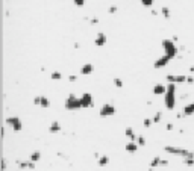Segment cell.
<instances>
[{
  "label": "cell",
  "instance_id": "obj_35",
  "mask_svg": "<svg viewBox=\"0 0 194 171\" xmlns=\"http://www.w3.org/2000/svg\"><path fill=\"white\" fill-rule=\"evenodd\" d=\"M187 84H194V77H193V76H188V79H187Z\"/></svg>",
  "mask_w": 194,
  "mask_h": 171
},
{
  "label": "cell",
  "instance_id": "obj_20",
  "mask_svg": "<svg viewBox=\"0 0 194 171\" xmlns=\"http://www.w3.org/2000/svg\"><path fill=\"white\" fill-rule=\"evenodd\" d=\"M161 161H162V159H161L159 156H155V158L152 159V162H150V167H152V168H156V167H159V165H161Z\"/></svg>",
  "mask_w": 194,
  "mask_h": 171
},
{
  "label": "cell",
  "instance_id": "obj_3",
  "mask_svg": "<svg viewBox=\"0 0 194 171\" xmlns=\"http://www.w3.org/2000/svg\"><path fill=\"white\" fill-rule=\"evenodd\" d=\"M64 106H65V109H67V111H79V109H82V102H80V97H76L75 94H70V95L65 98Z\"/></svg>",
  "mask_w": 194,
  "mask_h": 171
},
{
  "label": "cell",
  "instance_id": "obj_12",
  "mask_svg": "<svg viewBox=\"0 0 194 171\" xmlns=\"http://www.w3.org/2000/svg\"><path fill=\"white\" fill-rule=\"evenodd\" d=\"M94 71V65L93 64H83L82 67H80V74H83V76H88V74H91Z\"/></svg>",
  "mask_w": 194,
  "mask_h": 171
},
{
  "label": "cell",
  "instance_id": "obj_39",
  "mask_svg": "<svg viewBox=\"0 0 194 171\" xmlns=\"http://www.w3.org/2000/svg\"><path fill=\"white\" fill-rule=\"evenodd\" d=\"M17 171H21V170H20V168H18V170H17Z\"/></svg>",
  "mask_w": 194,
  "mask_h": 171
},
{
  "label": "cell",
  "instance_id": "obj_10",
  "mask_svg": "<svg viewBox=\"0 0 194 171\" xmlns=\"http://www.w3.org/2000/svg\"><path fill=\"white\" fill-rule=\"evenodd\" d=\"M35 164L37 162H32V161H29V162H21V161H17V165H18V168L20 170H35Z\"/></svg>",
  "mask_w": 194,
  "mask_h": 171
},
{
  "label": "cell",
  "instance_id": "obj_23",
  "mask_svg": "<svg viewBox=\"0 0 194 171\" xmlns=\"http://www.w3.org/2000/svg\"><path fill=\"white\" fill-rule=\"evenodd\" d=\"M187 76H184V74H178L176 76V84H185L187 82Z\"/></svg>",
  "mask_w": 194,
  "mask_h": 171
},
{
  "label": "cell",
  "instance_id": "obj_26",
  "mask_svg": "<svg viewBox=\"0 0 194 171\" xmlns=\"http://www.w3.org/2000/svg\"><path fill=\"white\" fill-rule=\"evenodd\" d=\"M167 82L168 84H176V76L174 74H168L167 76Z\"/></svg>",
  "mask_w": 194,
  "mask_h": 171
},
{
  "label": "cell",
  "instance_id": "obj_38",
  "mask_svg": "<svg viewBox=\"0 0 194 171\" xmlns=\"http://www.w3.org/2000/svg\"><path fill=\"white\" fill-rule=\"evenodd\" d=\"M115 11H117V8H115V6H111V8H109V14H114Z\"/></svg>",
  "mask_w": 194,
  "mask_h": 171
},
{
  "label": "cell",
  "instance_id": "obj_14",
  "mask_svg": "<svg viewBox=\"0 0 194 171\" xmlns=\"http://www.w3.org/2000/svg\"><path fill=\"white\" fill-rule=\"evenodd\" d=\"M191 115H194V102L188 103L184 108V117H191Z\"/></svg>",
  "mask_w": 194,
  "mask_h": 171
},
{
  "label": "cell",
  "instance_id": "obj_6",
  "mask_svg": "<svg viewBox=\"0 0 194 171\" xmlns=\"http://www.w3.org/2000/svg\"><path fill=\"white\" fill-rule=\"evenodd\" d=\"M99 115H100V117H103V118L115 115V106H114L112 103H105V105L100 108V111H99Z\"/></svg>",
  "mask_w": 194,
  "mask_h": 171
},
{
  "label": "cell",
  "instance_id": "obj_17",
  "mask_svg": "<svg viewBox=\"0 0 194 171\" xmlns=\"http://www.w3.org/2000/svg\"><path fill=\"white\" fill-rule=\"evenodd\" d=\"M97 164H99V167H106V165L109 164V156H106V155H102V156H99V159H97Z\"/></svg>",
  "mask_w": 194,
  "mask_h": 171
},
{
  "label": "cell",
  "instance_id": "obj_9",
  "mask_svg": "<svg viewBox=\"0 0 194 171\" xmlns=\"http://www.w3.org/2000/svg\"><path fill=\"white\" fill-rule=\"evenodd\" d=\"M138 142L137 141H129L126 145H124V150L127 151V153H137L138 151Z\"/></svg>",
  "mask_w": 194,
  "mask_h": 171
},
{
  "label": "cell",
  "instance_id": "obj_13",
  "mask_svg": "<svg viewBox=\"0 0 194 171\" xmlns=\"http://www.w3.org/2000/svg\"><path fill=\"white\" fill-rule=\"evenodd\" d=\"M165 92H167V86L165 85L156 84V85L153 86V94H155V95H165Z\"/></svg>",
  "mask_w": 194,
  "mask_h": 171
},
{
  "label": "cell",
  "instance_id": "obj_29",
  "mask_svg": "<svg viewBox=\"0 0 194 171\" xmlns=\"http://www.w3.org/2000/svg\"><path fill=\"white\" fill-rule=\"evenodd\" d=\"M41 97H42V95H37V97L34 98V105H35V106H41Z\"/></svg>",
  "mask_w": 194,
  "mask_h": 171
},
{
  "label": "cell",
  "instance_id": "obj_32",
  "mask_svg": "<svg viewBox=\"0 0 194 171\" xmlns=\"http://www.w3.org/2000/svg\"><path fill=\"white\" fill-rule=\"evenodd\" d=\"M73 3H75L76 6H79V8H82V6L85 5V0H73Z\"/></svg>",
  "mask_w": 194,
  "mask_h": 171
},
{
  "label": "cell",
  "instance_id": "obj_15",
  "mask_svg": "<svg viewBox=\"0 0 194 171\" xmlns=\"http://www.w3.org/2000/svg\"><path fill=\"white\" fill-rule=\"evenodd\" d=\"M61 124H59V121H56V120H55V121H52V124H50V126H49V132H50V133H58V132H61Z\"/></svg>",
  "mask_w": 194,
  "mask_h": 171
},
{
  "label": "cell",
  "instance_id": "obj_16",
  "mask_svg": "<svg viewBox=\"0 0 194 171\" xmlns=\"http://www.w3.org/2000/svg\"><path fill=\"white\" fill-rule=\"evenodd\" d=\"M124 135L127 136V139L129 141H137V135H135V132H134V129L132 127H126V132H124Z\"/></svg>",
  "mask_w": 194,
  "mask_h": 171
},
{
  "label": "cell",
  "instance_id": "obj_21",
  "mask_svg": "<svg viewBox=\"0 0 194 171\" xmlns=\"http://www.w3.org/2000/svg\"><path fill=\"white\" fill-rule=\"evenodd\" d=\"M50 79H52V80H61V79H62V73H61V71H53V73L50 74Z\"/></svg>",
  "mask_w": 194,
  "mask_h": 171
},
{
  "label": "cell",
  "instance_id": "obj_18",
  "mask_svg": "<svg viewBox=\"0 0 194 171\" xmlns=\"http://www.w3.org/2000/svg\"><path fill=\"white\" fill-rule=\"evenodd\" d=\"M39 159H41V151H32L31 153V156H29V161H32V162H38Z\"/></svg>",
  "mask_w": 194,
  "mask_h": 171
},
{
  "label": "cell",
  "instance_id": "obj_37",
  "mask_svg": "<svg viewBox=\"0 0 194 171\" xmlns=\"http://www.w3.org/2000/svg\"><path fill=\"white\" fill-rule=\"evenodd\" d=\"M165 127H167V130H173V129H174V126H173L171 123H168V124H167Z\"/></svg>",
  "mask_w": 194,
  "mask_h": 171
},
{
  "label": "cell",
  "instance_id": "obj_28",
  "mask_svg": "<svg viewBox=\"0 0 194 171\" xmlns=\"http://www.w3.org/2000/svg\"><path fill=\"white\" fill-rule=\"evenodd\" d=\"M161 118H162V112H156L155 117H153V123H159Z\"/></svg>",
  "mask_w": 194,
  "mask_h": 171
},
{
  "label": "cell",
  "instance_id": "obj_27",
  "mask_svg": "<svg viewBox=\"0 0 194 171\" xmlns=\"http://www.w3.org/2000/svg\"><path fill=\"white\" fill-rule=\"evenodd\" d=\"M114 85H115L117 88H123V80H121L120 77H115V79H114Z\"/></svg>",
  "mask_w": 194,
  "mask_h": 171
},
{
  "label": "cell",
  "instance_id": "obj_22",
  "mask_svg": "<svg viewBox=\"0 0 194 171\" xmlns=\"http://www.w3.org/2000/svg\"><path fill=\"white\" fill-rule=\"evenodd\" d=\"M182 162H184L187 167H194V158H184Z\"/></svg>",
  "mask_w": 194,
  "mask_h": 171
},
{
  "label": "cell",
  "instance_id": "obj_25",
  "mask_svg": "<svg viewBox=\"0 0 194 171\" xmlns=\"http://www.w3.org/2000/svg\"><path fill=\"white\" fill-rule=\"evenodd\" d=\"M143 124H144V127H150L153 124V118H144Z\"/></svg>",
  "mask_w": 194,
  "mask_h": 171
},
{
  "label": "cell",
  "instance_id": "obj_7",
  "mask_svg": "<svg viewBox=\"0 0 194 171\" xmlns=\"http://www.w3.org/2000/svg\"><path fill=\"white\" fill-rule=\"evenodd\" d=\"M80 102H82V108H93L94 106V100H93V95L90 92H83L80 95Z\"/></svg>",
  "mask_w": 194,
  "mask_h": 171
},
{
  "label": "cell",
  "instance_id": "obj_2",
  "mask_svg": "<svg viewBox=\"0 0 194 171\" xmlns=\"http://www.w3.org/2000/svg\"><path fill=\"white\" fill-rule=\"evenodd\" d=\"M164 151H167L170 155H174V156H182V159L184 158H194V151H190L187 148L176 147V145H165L164 147Z\"/></svg>",
  "mask_w": 194,
  "mask_h": 171
},
{
  "label": "cell",
  "instance_id": "obj_30",
  "mask_svg": "<svg viewBox=\"0 0 194 171\" xmlns=\"http://www.w3.org/2000/svg\"><path fill=\"white\" fill-rule=\"evenodd\" d=\"M8 168V162H6V158H2V171H6Z\"/></svg>",
  "mask_w": 194,
  "mask_h": 171
},
{
  "label": "cell",
  "instance_id": "obj_11",
  "mask_svg": "<svg viewBox=\"0 0 194 171\" xmlns=\"http://www.w3.org/2000/svg\"><path fill=\"white\" fill-rule=\"evenodd\" d=\"M106 41H108L106 35L100 32V34H97V37H96V40H94V44H96L97 47H103V45L106 44Z\"/></svg>",
  "mask_w": 194,
  "mask_h": 171
},
{
  "label": "cell",
  "instance_id": "obj_31",
  "mask_svg": "<svg viewBox=\"0 0 194 171\" xmlns=\"http://www.w3.org/2000/svg\"><path fill=\"white\" fill-rule=\"evenodd\" d=\"M141 3H143L144 6H147V8H150V6L153 5V0H141Z\"/></svg>",
  "mask_w": 194,
  "mask_h": 171
},
{
  "label": "cell",
  "instance_id": "obj_33",
  "mask_svg": "<svg viewBox=\"0 0 194 171\" xmlns=\"http://www.w3.org/2000/svg\"><path fill=\"white\" fill-rule=\"evenodd\" d=\"M162 15H164L165 18L170 17V11H168V8H162Z\"/></svg>",
  "mask_w": 194,
  "mask_h": 171
},
{
  "label": "cell",
  "instance_id": "obj_8",
  "mask_svg": "<svg viewBox=\"0 0 194 171\" xmlns=\"http://www.w3.org/2000/svg\"><path fill=\"white\" fill-rule=\"evenodd\" d=\"M170 61H171V58H170V56H167V55L164 53L161 58H158V59L155 61L153 67H155V68H164V67H167V65L170 64Z\"/></svg>",
  "mask_w": 194,
  "mask_h": 171
},
{
  "label": "cell",
  "instance_id": "obj_5",
  "mask_svg": "<svg viewBox=\"0 0 194 171\" xmlns=\"http://www.w3.org/2000/svg\"><path fill=\"white\" fill-rule=\"evenodd\" d=\"M6 126L8 127H11L12 132H21V129H23V123H21V120L18 118V117H8L6 118Z\"/></svg>",
  "mask_w": 194,
  "mask_h": 171
},
{
  "label": "cell",
  "instance_id": "obj_24",
  "mask_svg": "<svg viewBox=\"0 0 194 171\" xmlns=\"http://www.w3.org/2000/svg\"><path fill=\"white\" fill-rule=\"evenodd\" d=\"M137 142H138L140 147H143V145H146V138H144L143 135H140V136L137 138Z\"/></svg>",
  "mask_w": 194,
  "mask_h": 171
},
{
  "label": "cell",
  "instance_id": "obj_19",
  "mask_svg": "<svg viewBox=\"0 0 194 171\" xmlns=\"http://www.w3.org/2000/svg\"><path fill=\"white\" fill-rule=\"evenodd\" d=\"M49 106H50V100H49L46 95H42V97H41V106H39V108H44V109H47Z\"/></svg>",
  "mask_w": 194,
  "mask_h": 171
},
{
  "label": "cell",
  "instance_id": "obj_4",
  "mask_svg": "<svg viewBox=\"0 0 194 171\" xmlns=\"http://www.w3.org/2000/svg\"><path fill=\"white\" fill-rule=\"evenodd\" d=\"M162 48H164V53L167 55V56H170L171 59L173 58H176V55H178V47H176V44L173 40H162Z\"/></svg>",
  "mask_w": 194,
  "mask_h": 171
},
{
  "label": "cell",
  "instance_id": "obj_36",
  "mask_svg": "<svg viewBox=\"0 0 194 171\" xmlns=\"http://www.w3.org/2000/svg\"><path fill=\"white\" fill-rule=\"evenodd\" d=\"M76 79H78V77H76V76H73V74H71V76H68V80H70V82H75Z\"/></svg>",
  "mask_w": 194,
  "mask_h": 171
},
{
  "label": "cell",
  "instance_id": "obj_34",
  "mask_svg": "<svg viewBox=\"0 0 194 171\" xmlns=\"http://www.w3.org/2000/svg\"><path fill=\"white\" fill-rule=\"evenodd\" d=\"M159 167H168V161L162 159V161H161V165H159Z\"/></svg>",
  "mask_w": 194,
  "mask_h": 171
},
{
  "label": "cell",
  "instance_id": "obj_1",
  "mask_svg": "<svg viewBox=\"0 0 194 171\" xmlns=\"http://www.w3.org/2000/svg\"><path fill=\"white\" fill-rule=\"evenodd\" d=\"M164 105L168 111H173L176 106V84H168L167 92L164 95Z\"/></svg>",
  "mask_w": 194,
  "mask_h": 171
}]
</instances>
